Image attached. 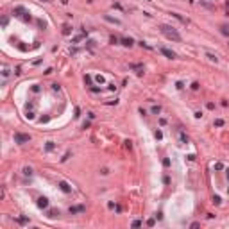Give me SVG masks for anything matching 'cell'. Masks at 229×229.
Here are the masks:
<instances>
[{
  "mask_svg": "<svg viewBox=\"0 0 229 229\" xmlns=\"http://www.w3.org/2000/svg\"><path fill=\"white\" fill-rule=\"evenodd\" d=\"M161 29V32L168 38V39H174V41H181V36H179V32L174 29V27H170V25H161L159 27Z\"/></svg>",
  "mask_w": 229,
  "mask_h": 229,
  "instance_id": "cell-1",
  "label": "cell"
},
{
  "mask_svg": "<svg viewBox=\"0 0 229 229\" xmlns=\"http://www.w3.org/2000/svg\"><path fill=\"white\" fill-rule=\"evenodd\" d=\"M15 141H16V143H27V141H31V136H29V134L16 132V134H15Z\"/></svg>",
  "mask_w": 229,
  "mask_h": 229,
  "instance_id": "cell-2",
  "label": "cell"
},
{
  "mask_svg": "<svg viewBox=\"0 0 229 229\" xmlns=\"http://www.w3.org/2000/svg\"><path fill=\"white\" fill-rule=\"evenodd\" d=\"M38 206L45 209V208H48V200H47L45 197H39V199H38Z\"/></svg>",
  "mask_w": 229,
  "mask_h": 229,
  "instance_id": "cell-3",
  "label": "cell"
},
{
  "mask_svg": "<svg viewBox=\"0 0 229 229\" xmlns=\"http://www.w3.org/2000/svg\"><path fill=\"white\" fill-rule=\"evenodd\" d=\"M159 50H161V54H165V56H167V57H170V59H174V57H176V54H174L172 50H168V48H159Z\"/></svg>",
  "mask_w": 229,
  "mask_h": 229,
  "instance_id": "cell-4",
  "label": "cell"
},
{
  "mask_svg": "<svg viewBox=\"0 0 229 229\" xmlns=\"http://www.w3.org/2000/svg\"><path fill=\"white\" fill-rule=\"evenodd\" d=\"M77 211H84V206H77V208H70V213H77Z\"/></svg>",
  "mask_w": 229,
  "mask_h": 229,
  "instance_id": "cell-5",
  "label": "cell"
},
{
  "mask_svg": "<svg viewBox=\"0 0 229 229\" xmlns=\"http://www.w3.org/2000/svg\"><path fill=\"white\" fill-rule=\"evenodd\" d=\"M122 43H124L125 47H131V45H132V39H131V38H124V39H122Z\"/></svg>",
  "mask_w": 229,
  "mask_h": 229,
  "instance_id": "cell-6",
  "label": "cell"
},
{
  "mask_svg": "<svg viewBox=\"0 0 229 229\" xmlns=\"http://www.w3.org/2000/svg\"><path fill=\"white\" fill-rule=\"evenodd\" d=\"M59 186H61V190H63V192H70V186H68L66 183H59Z\"/></svg>",
  "mask_w": 229,
  "mask_h": 229,
  "instance_id": "cell-7",
  "label": "cell"
},
{
  "mask_svg": "<svg viewBox=\"0 0 229 229\" xmlns=\"http://www.w3.org/2000/svg\"><path fill=\"white\" fill-rule=\"evenodd\" d=\"M220 32H222L224 36H229V29H227L225 25H222V27H220Z\"/></svg>",
  "mask_w": 229,
  "mask_h": 229,
  "instance_id": "cell-8",
  "label": "cell"
},
{
  "mask_svg": "<svg viewBox=\"0 0 229 229\" xmlns=\"http://www.w3.org/2000/svg\"><path fill=\"white\" fill-rule=\"evenodd\" d=\"M159 111H161V107H159V106H154V107H152V113H156V115H158Z\"/></svg>",
  "mask_w": 229,
  "mask_h": 229,
  "instance_id": "cell-9",
  "label": "cell"
},
{
  "mask_svg": "<svg viewBox=\"0 0 229 229\" xmlns=\"http://www.w3.org/2000/svg\"><path fill=\"white\" fill-rule=\"evenodd\" d=\"M215 168H217V170H222V168H224V165H222V163H217V165H215Z\"/></svg>",
  "mask_w": 229,
  "mask_h": 229,
  "instance_id": "cell-10",
  "label": "cell"
},
{
  "mask_svg": "<svg viewBox=\"0 0 229 229\" xmlns=\"http://www.w3.org/2000/svg\"><path fill=\"white\" fill-rule=\"evenodd\" d=\"M84 81H86L88 84H91V77H90V75H86V77H84Z\"/></svg>",
  "mask_w": 229,
  "mask_h": 229,
  "instance_id": "cell-11",
  "label": "cell"
},
{
  "mask_svg": "<svg viewBox=\"0 0 229 229\" xmlns=\"http://www.w3.org/2000/svg\"><path fill=\"white\" fill-rule=\"evenodd\" d=\"M66 2H68V0H61V4H66Z\"/></svg>",
  "mask_w": 229,
  "mask_h": 229,
  "instance_id": "cell-12",
  "label": "cell"
},
{
  "mask_svg": "<svg viewBox=\"0 0 229 229\" xmlns=\"http://www.w3.org/2000/svg\"><path fill=\"white\" fill-rule=\"evenodd\" d=\"M227 177H229V168H227Z\"/></svg>",
  "mask_w": 229,
  "mask_h": 229,
  "instance_id": "cell-13",
  "label": "cell"
},
{
  "mask_svg": "<svg viewBox=\"0 0 229 229\" xmlns=\"http://www.w3.org/2000/svg\"><path fill=\"white\" fill-rule=\"evenodd\" d=\"M43 2H50V0H43Z\"/></svg>",
  "mask_w": 229,
  "mask_h": 229,
  "instance_id": "cell-14",
  "label": "cell"
}]
</instances>
